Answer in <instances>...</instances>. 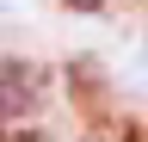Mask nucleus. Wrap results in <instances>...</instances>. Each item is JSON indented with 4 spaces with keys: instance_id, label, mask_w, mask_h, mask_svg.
<instances>
[{
    "instance_id": "1",
    "label": "nucleus",
    "mask_w": 148,
    "mask_h": 142,
    "mask_svg": "<svg viewBox=\"0 0 148 142\" xmlns=\"http://www.w3.org/2000/svg\"><path fill=\"white\" fill-rule=\"evenodd\" d=\"M31 93H37V80H31V68H25V62H0V111L12 117L18 105L31 99Z\"/></svg>"
},
{
    "instance_id": "2",
    "label": "nucleus",
    "mask_w": 148,
    "mask_h": 142,
    "mask_svg": "<svg viewBox=\"0 0 148 142\" xmlns=\"http://www.w3.org/2000/svg\"><path fill=\"white\" fill-rule=\"evenodd\" d=\"M68 6H80V12H92V6H105V0H68Z\"/></svg>"
},
{
    "instance_id": "3",
    "label": "nucleus",
    "mask_w": 148,
    "mask_h": 142,
    "mask_svg": "<svg viewBox=\"0 0 148 142\" xmlns=\"http://www.w3.org/2000/svg\"><path fill=\"white\" fill-rule=\"evenodd\" d=\"M0 142H6V111H0Z\"/></svg>"
}]
</instances>
